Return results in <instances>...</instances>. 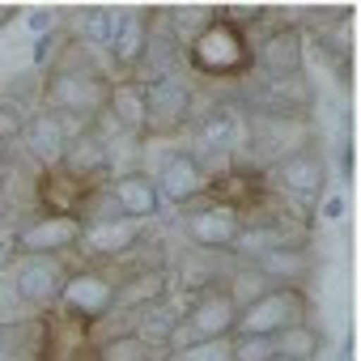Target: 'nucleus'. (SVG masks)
Returning a JSON list of instances; mask_svg holds the SVG:
<instances>
[{
  "label": "nucleus",
  "mask_w": 361,
  "mask_h": 361,
  "mask_svg": "<svg viewBox=\"0 0 361 361\" xmlns=\"http://www.w3.org/2000/svg\"><path fill=\"white\" fill-rule=\"evenodd\" d=\"M183 64L196 68L200 77H243V73H251V39H247V30L213 18L183 47Z\"/></svg>",
  "instance_id": "1"
},
{
  "label": "nucleus",
  "mask_w": 361,
  "mask_h": 361,
  "mask_svg": "<svg viewBox=\"0 0 361 361\" xmlns=\"http://www.w3.org/2000/svg\"><path fill=\"white\" fill-rule=\"evenodd\" d=\"M247 217L234 204H217L209 196H196L192 204H183V234L196 251H213V255H234L238 238H243Z\"/></svg>",
  "instance_id": "2"
},
{
  "label": "nucleus",
  "mask_w": 361,
  "mask_h": 361,
  "mask_svg": "<svg viewBox=\"0 0 361 361\" xmlns=\"http://www.w3.org/2000/svg\"><path fill=\"white\" fill-rule=\"evenodd\" d=\"M106 90L111 81L106 77H81V73H60V68H47L43 73V111L51 115H73V119H94L102 106H106Z\"/></svg>",
  "instance_id": "3"
},
{
  "label": "nucleus",
  "mask_w": 361,
  "mask_h": 361,
  "mask_svg": "<svg viewBox=\"0 0 361 361\" xmlns=\"http://www.w3.org/2000/svg\"><path fill=\"white\" fill-rule=\"evenodd\" d=\"M192 111H196V90L188 73L145 85V136H174L178 128L192 123Z\"/></svg>",
  "instance_id": "4"
},
{
  "label": "nucleus",
  "mask_w": 361,
  "mask_h": 361,
  "mask_svg": "<svg viewBox=\"0 0 361 361\" xmlns=\"http://www.w3.org/2000/svg\"><path fill=\"white\" fill-rule=\"evenodd\" d=\"M9 276H13V289H18V302L22 306L47 310V306L60 302L64 281L73 276V268L60 255H18L9 264Z\"/></svg>",
  "instance_id": "5"
},
{
  "label": "nucleus",
  "mask_w": 361,
  "mask_h": 361,
  "mask_svg": "<svg viewBox=\"0 0 361 361\" xmlns=\"http://www.w3.org/2000/svg\"><path fill=\"white\" fill-rule=\"evenodd\" d=\"M293 323H306V293L298 285H272L264 298H255L247 310H238V327L243 336H276Z\"/></svg>",
  "instance_id": "6"
},
{
  "label": "nucleus",
  "mask_w": 361,
  "mask_h": 361,
  "mask_svg": "<svg viewBox=\"0 0 361 361\" xmlns=\"http://www.w3.org/2000/svg\"><path fill=\"white\" fill-rule=\"evenodd\" d=\"M115 281L119 276H111V272H73L68 281H64V293H60V310L73 319V323H85V327H94L98 319H106L111 314V306H115Z\"/></svg>",
  "instance_id": "7"
},
{
  "label": "nucleus",
  "mask_w": 361,
  "mask_h": 361,
  "mask_svg": "<svg viewBox=\"0 0 361 361\" xmlns=\"http://www.w3.org/2000/svg\"><path fill=\"white\" fill-rule=\"evenodd\" d=\"M81 243V221L73 213H39L13 230V251L18 255H60Z\"/></svg>",
  "instance_id": "8"
},
{
  "label": "nucleus",
  "mask_w": 361,
  "mask_h": 361,
  "mask_svg": "<svg viewBox=\"0 0 361 361\" xmlns=\"http://www.w3.org/2000/svg\"><path fill=\"white\" fill-rule=\"evenodd\" d=\"M251 73H255V81H281V77L306 73L302 68V30L298 26L264 30L251 43Z\"/></svg>",
  "instance_id": "9"
},
{
  "label": "nucleus",
  "mask_w": 361,
  "mask_h": 361,
  "mask_svg": "<svg viewBox=\"0 0 361 361\" xmlns=\"http://www.w3.org/2000/svg\"><path fill=\"white\" fill-rule=\"evenodd\" d=\"M178 319L192 331V340H230L238 327V306L230 302V293L221 285H209V289L192 293L188 310H178Z\"/></svg>",
  "instance_id": "10"
},
{
  "label": "nucleus",
  "mask_w": 361,
  "mask_h": 361,
  "mask_svg": "<svg viewBox=\"0 0 361 361\" xmlns=\"http://www.w3.org/2000/svg\"><path fill=\"white\" fill-rule=\"evenodd\" d=\"M174 73H183V47L170 35V22H166V9L161 13H149V39H145V51L136 60V73L132 81L136 85H157Z\"/></svg>",
  "instance_id": "11"
},
{
  "label": "nucleus",
  "mask_w": 361,
  "mask_h": 361,
  "mask_svg": "<svg viewBox=\"0 0 361 361\" xmlns=\"http://www.w3.org/2000/svg\"><path fill=\"white\" fill-rule=\"evenodd\" d=\"M153 183H157L161 204H178V209L209 192V178H204V170L196 166V157L188 149H166L157 170H153Z\"/></svg>",
  "instance_id": "12"
},
{
  "label": "nucleus",
  "mask_w": 361,
  "mask_h": 361,
  "mask_svg": "<svg viewBox=\"0 0 361 361\" xmlns=\"http://www.w3.org/2000/svg\"><path fill=\"white\" fill-rule=\"evenodd\" d=\"M268 170H272V178H276V188H281V192H293V196H323V188H327V157H323L314 145H306V149L281 157V161L268 166Z\"/></svg>",
  "instance_id": "13"
},
{
  "label": "nucleus",
  "mask_w": 361,
  "mask_h": 361,
  "mask_svg": "<svg viewBox=\"0 0 361 361\" xmlns=\"http://www.w3.org/2000/svg\"><path fill=\"white\" fill-rule=\"evenodd\" d=\"M60 170L73 178V183H81V188H90V183H98V178L111 174V153H106L102 132H94V123L81 128V132L64 145V161H60Z\"/></svg>",
  "instance_id": "14"
},
{
  "label": "nucleus",
  "mask_w": 361,
  "mask_h": 361,
  "mask_svg": "<svg viewBox=\"0 0 361 361\" xmlns=\"http://www.w3.org/2000/svg\"><path fill=\"white\" fill-rule=\"evenodd\" d=\"M106 192L115 196L119 213L128 221H153L161 217V196H157V183H153V174L149 170H128V174H111L106 178Z\"/></svg>",
  "instance_id": "15"
},
{
  "label": "nucleus",
  "mask_w": 361,
  "mask_h": 361,
  "mask_svg": "<svg viewBox=\"0 0 361 361\" xmlns=\"http://www.w3.org/2000/svg\"><path fill=\"white\" fill-rule=\"evenodd\" d=\"M140 238H145V226L119 217V221L81 226V243H77V247H85L94 259H123V255H132V251L140 247Z\"/></svg>",
  "instance_id": "16"
},
{
  "label": "nucleus",
  "mask_w": 361,
  "mask_h": 361,
  "mask_svg": "<svg viewBox=\"0 0 361 361\" xmlns=\"http://www.w3.org/2000/svg\"><path fill=\"white\" fill-rule=\"evenodd\" d=\"M18 140L26 145L30 161H39L43 170H60V161H64V145H68V132H64L60 115H51V111H35V115L26 119V128H22Z\"/></svg>",
  "instance_id": "17"
},
{
  "label": "nucleus",
  "mask_w": 361,
  "mask_h": 361,
  "mask_svg": "<svg viewBox=\"0 0 361 361\" xmlns=\"http://www.w3.org/2000/svg\"><path fill=\"white\" fill-rule=\"evenodd\" d=\"M166 289H170L166 268H149V264H145V268H132V272H123V276L115 281V306H111V310H128V314H136L140 306L161 302Z\"/></svg>",
  "instance_id": "18"
},
{
  "label": "nucleus",
  "mask_w": 361,
  "mask_h": 361,
  "mask_svg": "<svg viewBox=\"0 0 361 361\" xmlns=\"http://www.w3.org/2000/svg\"><path fill=\"white\" fill-rule=\"evenodd\" d=\"M102 111L111 115V123H115L119 132H128V136H136V140L145 136V85H136L132 77L111 81Z\"/></svg>",
  "instance_id": "19"
},
{
  "label": "nucleus",
  "mask_w": 361,
  "mask_h": 361,
  "mask_svg": "<svg viewBox=\"0 0 361 361\" xmlns=\"http://www.w3.org/2000/svg\"><path fill=\"white\" fill-rule=\"evenodd\" d=\"M174 323H178V310L161 298V302H149V306H140V310L132 314V336H136V340L157 357V353H166V348H170Z\"/></svg>",
  "instance_id": "20"
},
{
  "label": "nucleus",
  "mask_w": 361,
  "mask_h": 361,
  "mask_svg": "<svg viewBox=\"0 0 361 361\" xmlns=\"http://www.w3.org/2000/svg\"><path fill=\"white\" fill-rule=\"evenodd\" d=\"M145 39H149V13L145 9H119V30H115V43L106 47L111 64L136 68V60L145 51Z\"/></svg>",
  "instance_id": "21"
},
{
  "label": "nucleus",
  "mask_w": 361,
  "mask_h": 361,
  "mask_svg": "<svg viewBox=\"0 0 361 361\" xmlns=\"http://www.w3.org/2000/svg\"><path fill=\"white\" fill-rule=\"evenodd\" d=\"M247 264V259H243ZM272 285H293V281H302L310 268H314V259H310V251H306V243L302 247H276V251H264L259 259H251Z\"/></svg>",
  "instance_id": "22"
},
{
  "label": "nucleus",
  "mask_w": 361,
  "mask_h": 361,
  "mask_svg": "<svg viewBox=\"0 0 361 361\" xmlns=\"http://www.w3.org/2000/svg\"><path fill=\"white\" fill-rule=\"evenodd\" d=\"M272 348H276V361H314L327 348V340H323L319 327L293 323V327H285V331L272 336Z\"/></svg>",
  "instance_id": "23"
},
{
  "label": "nucleus",
  "mask_w": 361,
  "mask_h": 361,
  "mask_svg": "<svg viewBox=\"0 0 361 361\" xmlns=\"http://www.w3.org/2000/svg\"><path fill=\"white\" fill-rule=\"evenodd\" d=\"M115 30H119V9H85L77 18V35L68 39H77L90 51H106L115 43Z\"/></svg>",
  "instance_id": "24"
},
{
  "label": "nucleus",
  "mask_w": 361,
  "mask_h": 361,
  "mask_svg": "<svg viewBox=\"0 0 361 361\" xmlns=\"http://www.w3.org/2000/svg\"><path fill=\"white\" fill-rule=\"evenodd\" d=\"M161 361H234V357H230V340H196L188 348L161 353Z\"/></svg>",
  "instance_id": "25"
},
{
  "label": "nucleus",
  "mask_w": 361,
  "mask_h": 361,
  "mask_svg": "<svg viewBox=\"0 0 361 361\" xmlns=\"http://www.w3.org/2000/svg\"><path fill=\"white\" fill-rule=\"evenodd\" d=\"M98 361H157L136 336H111L98 344Z\"/></svg>",
  "instance_id": "26"
},
{
  "label": "nucleus",
  "mask_w": 361,
  "mask_h": 361,
  "mask_svg": "<svg viewBox=\"0 0 361 361\" xmlns=\"http://www.w3.org/2000/svg\"><path fill=\"white\" fill-rule=\"evenodd\" d=\"M230 357L234 361H276V348H272V336H243V331H234L230 336Z\"/></svg>",
  "instance_id": "27"
},
{
  "label": "nucleus",
  "mask_w": 361,
  "mask_h": 361,
  "mask_svg": "<svg viewBox=\"0 0 361 361\" xmlns=\"http://www.w3.org/2000/svg\"><path fill=\"white\" fill-rule=\"evenodd\" d=\"M22 128H26V115L18 111V102L0 98V149H5V145H13V140L22 136Z\"/></svg>",
  "instance_id": "28"
},
{
  "label": "nucleus",
  "mask_w": 361,
  "mask_h": 361,
  "mask_svg": "<svg viewBox=\"0 0 361 361\" xmlns=\"http://www.w3.org/2000/svg\"><path fill=\"white\" fill-rule=\"evenodd\" d=\"M26 22H30L35 39H43V35H51V26H56V13H51V9H30V13H26Z\"/></svg>",
  "instance_id": "29"
},
{
  "label": "nucleus",
  "mask_w": 361,
  "mask_h": 361,
  "mask_svg": "<svg viewBox=\"0 0 361 361\" xmlns=\"http://www.w3.org/2000/svg\"><path fill=\"white\" fill-rule=\"evenodd\" d=\"M51 47H56V35H43V39H35V68L51 64Z\"/></svg>",
  "instance_id": "30"
},
{
  "label": "nucleus",
  "mask_w": 361,
  "mask_h": 361,
  "mask_svg": "<svg viewBox=\"0 0 361 361\" xmlns=\"http://www.w3.org/2000/svg\"><path fill=\"white\" fill-rule=\"evenodd\" d=\"M323 217H327V221L344 217V196H327V200H323Z\"/></svg>",
  "instance_id": "31"
},
{
  "label": "nucleus",
  "mask_w": 361,
  "mask_h": 361,
  "mask_svg": "<svg viewBox=\"0 0 361 361\" xmlns=\"http://www.w3.org/2000/svg\"><path fill=\"white\" fill-rule=\"evenodd\" d=\"M340 174L353 178V145H348V140H344V149H340Z\"/></svg>",
  "instance_id": "32"
},
{
  "label": "nucleus",
  "mask_w": 361,
  "mask_h": 361,
  "mask_svg": "<svg viewBox=\"0 0 361 361\" xmlns=\"http://www.w3.org/2000/svg\"><path fill=\"white\" fill-rule=\"evenodd\" d=\"M5 22H13V9H0V26H5Z\"/></svg>",
  "instance_id": "33"
}]
</instances>
